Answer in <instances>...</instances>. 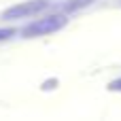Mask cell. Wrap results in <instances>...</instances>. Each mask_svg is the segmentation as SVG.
Here are the masks:
<instances>
[{"label":"cell","instance_id":"6da1fadb","mask_svg":"<svg viewBox=\"0 0 121 121\" xmlns=\"http://www.w3.org/2000/svg\"><path fill=\"white\" fill-rule=\"evenodd\" d=\"M66 26V19L62 15H51V17H45V19H38L34 23H30L23 34L26 36H45V34H51V32H57L60 28Z\"/></svg>","mask_w":121,"mask_h":121},{"label":"cell","instance_id":"7a4b0ae2","mask_svg":"<svg viewBox=\"0 0 121 121\" xmlns=\"http://www.w3.org/2000/svg\"><path fill=\"white\" fill-rule=\"evenodd\" d=\"M49 6L47 0H30V2H21V4H15L11 9H6L2 13V19H23V17H32V15H38L40 11H45Z\"/></svg>","mask_w":121,"mask_h":121},{"label":"cell","instance_id":"3957f363","mask_svg":"<svg viewBox=\"0 0 121 121\" xmlns=\"http://www.w3.org/2000/svg\"><path fill=\"white\" fill-rule=\"evenodd\" d=\"M15 32L13 30H9V28H4V30H0V40H6L9 36H13Z\"/></svg>","mask_w":121,"mask_h":121},{"label":"cell","instance_id":"277c9868","mask_svg":"<svg viewBox=\"0 0 121 121\" xmlns=\"http://www.w3.org/2000/svg\"><path fill=\"white\" fill-rule=\"evenodd\" d=\"M108 89H111V91H121V79H117V81H113V83L108 85Z\"/></svg>","mask_w":121,"mask_h":121}]
</instances>
